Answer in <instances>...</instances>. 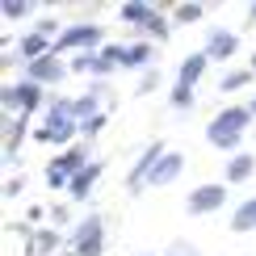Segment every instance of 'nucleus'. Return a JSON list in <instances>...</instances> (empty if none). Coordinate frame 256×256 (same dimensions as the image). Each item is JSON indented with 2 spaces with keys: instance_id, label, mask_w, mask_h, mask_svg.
Here are the masks:
<instances>
[{
  "instance_id": "aec40b11",
  "label": "nucleus",
  "mask_w": 256,
  "mask_h": 256,
  "mask_svg": "<svg viewBox=\"0 0 256 256\" xmlns=\"http://www.w3.org/2000/svg\"><path fill=\"white\" fill-rule=\"evenodd\" d=\"M55 248H59V231L55 227H38L34 236H30V248L26 252L30 256H46V252H55Z\"/></svg>"
},
{
  "instance_id": "7ed1b4c3",
  "label": "nucleus",
  "mask_w": 256,
  "mask_h": 256,
  "mask_svg": "<svg viewBox=\"0 0 256 256\" xmlns=\"http://www.w3.org/2000/svg\"><path fill=\"white\" fill-rule=\"evenodd\" d=\"M42 97H46V88L34 80H8L4 88H0V110H4V122L8 118H34L42 110Z\"/></svg>"
},
{
  "instance_id": "a211bd4d",
  "label": "nucleus",
  "mask_w": 256,
  "mask_h": 256,
  "mask_svg": "<svg viewBox=\"0 0 256 256\" xmlns=\"http://www.w3.org/2000/svg\"><path fill=\"white\" fill-rule=\"evenodd\" d=\"M152 55H156V46L147 38H138V42H126V68H134V72H147L152 68Z\"/></svg>"
},
{
  "instance_id": "72a5a7b5",
  "label": "nucleus",
  "mask_w": 256,
  "mask_h": 256,
  "mask_svg": "<svg viewBox=\"0 0 256 256\" xmlns=\"http://www.w3.org/2000/svg\"><path fill=\"white\" fill-rule=\"evenodd\" d=\"M248 110H252V114H256V97H252V101H248Z\"/></svg>"
},
{
  "instance_id": "412c9836",
  "label": "nucleus",
  "mask_w": 256,
  "mask_h": 256,
  "mask_svg": "<svg viewBox=\"0 0 256 256\" xmlns=\"http://www.w3.org/2000/svg\"><path fill=\"white\" fill-rule=\"evenodd\" d=\"M252 80H256L252 68H236V72H227V76L218 80V88H222V92H240V88H248Z\"/></svg>"
},
{
  "instance_id": "6ab92c4d",
  "label": "nucleus",
  "mask_w": 256,
  "mask_h": 256,
  "mask_svg": "<svg viewBox=\"0 0 256 256\" xmlns=\"http://www.w3.org/2000/svg\"><path fill=\"white\" fill-rule=\"evenodd\" d=\"M202 17H206V4L202 0H180V4H172V26H198Z\"/></svg>"
},
{
  "instance_id": "0eeeda50",
  "label": "nucleus",
  "mask_w": 256,
  "mask_h": 256,
  "mask_svg": "<svg viewBox=\"0 0 256 256\" xmlns=\"http://www.w3.org/2000/svg\"><path fill=\"white\" fill-rule=\"evenodd\" d=\"M227 189L231 185H214V180H206V185H194L185 194V214L189 218H206V214H218L222 206H227Z\"/></svg>"
},
{
  "instance_id": "9b49d317",
  "label": "nucleus",
  "mask_w": 256,
  "mask_h": 256,
  "mask_svg": "<svg viewBox=\"0 0 256 256\" xmlns=\"http://www.w3.org/2000/svg\"><path fill=\"white\" fill-rule=\"evenodd\" d=\"M180 172H185V152H168L156 164V172H152L147 185H152V189H168V185H176V180H180Z\"/></svg>"
},
{
  "instance_id": "f3484780",
  "label": "nucleus",
  "mask_w": 256,
  "mask_h": 256,
  "mask_svg": "<svg viewBox=\"0 0 256 256\" xmlns=\"http://www.w3.org/2000/svg\"><path fill=\"white\" fill-rule=\"evenodd\" d=\"M227 227L236 231V236H248V231H256V194H252L248 202H240V206H236V214L227 218Z\"/></svg>"
},
{
  "instance_id": "4be33fe9",
  "label": "nucleus",
  "mask_w": 256,
  "mask_h": 256,
  "mask_svg": "<svg viewBox=\"0 0 256 256\" xmlns=\"http://www.w3.org/2000/svg\"><path fill=\"white\" fill-rule=\"evenodd\" d=\"M68 185H72V172L59 164V160H50L46 164V189H55V194L63 189V194H68Z\"/></svg>"
},
{
  "instance_id": "f03ea898",
  "label": "nucleus",
  "mask_w": 256,
  "mask_h": 256,
  "mask_svg": "<svg viewBox=\"0 0 256 256\" xmlns=\"http://www.w3.org/2000/svg\"><path fill=\"white\" fill-rule=\"evenodd\" d=\"M76 134H80V122L72 118V97H55V101L46 105V114H42V122L34 126V143L63 147V152H68Z\"/></svg>"
},
{
  "instance_id": "2eb2a0df",
  "label": "nucleus",
  "mask_w": 256,
  "mask_h": 256,
  "mask_svg": "<svg viewBox=\"0 0 256 256\" xmlns=\"http://www.w3.org/2000/svg\"><path fill=\"white\" fill-rule=\"evenodd\" d=\"M50 50H55V42L42 38V34H34V30H30V34L17 42V59H21V68H26V63H34V59H42V55H50Z\"/></svg>"
},
{
  "instance_id": "f257e3e1",
  "label": "nucleus",
  "mask_w": 256,
  "mask_h": 256,
  "mask_svg": "<svg viewBox=\"0 0 256 256\" xmlns=\"http://www.w3.org/2000/svg\"><path fill=\"white\" fill-rule=\"evenodd\" d=\"M256 122V114L248 105H227V110H218L214 118L206 122V143L214 147V152H227V156H240V143H244V130Z\"/></svg>"
},
{
  "instance_id": "7c9ffc66",
  "label": "nucleus",
  "mask_w": 256,
  "mask_h": 256,
  "mask_svg": "<svg viewBox=\"0 0 256 256\" xmlns=\"http://www.w3.org/2000/svg\"><path fill=\"white\" fill-rule=\"evenodd\" d=\"M46 214H50V210H42V206H30V210H26V222H42Z\"/></svg>"
},
{
  "instance_id": "c756f323",
  "label": "nucleus",
  "mask_w": 256,
  "mask_h": 256,
  "mask_svg": "<svg viewBox=\"0 0 256 256\" xmlns=\"http://www.w3.org/2000/svg\"><path fill=\"white\" fill-rule=\"evenodd\" d=\"M21 189H26V180H21V176H8V180H4V198H8V202L21 198Z\"/></svg>"
},
{
  "instance_id": "393cba45",
  "label": "nucleus",
  "mask_w": 256,
  "mask_h": 256,
  "mask_svg": "<svg viewBox=\"0 0 256 256\" xmlns=\"http://www.w3.org/2000/svg\"><path fill=\"white\" fill-rule=\"evenodd\" d=\"M68 68H72V76H92L97 72V55H72Z\"/></svg>"
},
{
  "instance_id": "5701e85b",
  "label": "nucleus",
  "mask_w": 256,
  "mask_h": 256,
  "mask_svg": "<svg viewBox=\"0 0 256 256\" xmlns=\"http://www.w3.org/2000/svg\"><path fill=\"white\" fill-rule=\"evenodd\" d=\"M30 13H34L30 0H4V4H0V17H4V21H21V17H30Z\"/></svg>"
},
{
  "instance_id": "9d476101",
  "label": "nucleus",
  "mask_w": 256,
  "mask_h": 256,
  "mask_svg": "<svg viewBox=\"0 0 256 256\" xmlns=\"http://www.w3.org/2000/svg\"><path fill=\"white\" fill-rule=\"evenodd\" d=\"M101 172H105V160H92L84 172H76L72 176V185H68V202H88L92 198V189H97V180H101Z\"/></svg>"
},
{
  "instance_id": "423d86ee",
  "label": "nucleus",
  "mask_w": 256,
  "mask_h": 256,
  "mask_svg": "<svg viewBox=\"0 0 256 256\" xmlns=\"http://www.w3.org/2000/svg\"><path fill=\"white\" fill-rule=\"evenodd\" d=\"M72 256H101L105 252V218L101 214H84L76 227H72Z\"/></svg>"
},
{
  "instance_id": "1a4fd4ad",
  "label": "nucleus",
  "mask_w": 256,
  "mask_h": 256,
  "mask_svg": "<svg viewBox=\"0 0 256 256\" xmlns=\"http://www.w3.org/2000/svg\"><path fill=\"white\" fill-rule=\"evenodd\" d=\"M202 50H206L210 63H227V59H236V50H240V34H236V30L214 26L206 34V42H202Z\"/></svg>"
},
{
  "instance_id": "473e14b6",
  "label": "nucleus",
  "mask_w": 256,
  "mask_h": 256,
  "mask_svg": "<svg viewBox=\"0 0 256 256\" xmlns=\"http://www.w3.org/2000/svg\"><path fill=\"white\" fill-rule=\"evenodd\" d=\"M248 68H252V72H256V50H252V63H248Z\"/></svg>"
},
{
  "instance_id": "a878e982",
  "label": "nucleus",
  "mask_w": 256,
  "mask_h": 256,
  "mask_svg": "<svg viewBox=\"0 0 256 256\" xmlns=\"http://www.w3.org/2000/svg\"><path fill=\"white\" fill-rule=\"evenodd\" d=\"M160 80H164V76H160L156 68H147V72H143V80L134 84V97H152V92L160 88Z\"/></svg>"
},
{
  "instance_id": "20e7f679",
  "label": "nucleus",
  "mask_w": 256,
  "mask_h": 256,
  "mask_svg": "<svg viewBox=\"0 0 256 256\" xmlns=\"http://www.w3.org/2000/svg\"><path fill=\"white\" fill-rule=\"evenodd\" d=\"M105 46V26L101 21H76V26H68L55 42V55L68 59V55H97Z\"/></svg>"
},
{
  "instance_id": "39448f33",
  "label": "nucleus",
  "mask_w": 256,
  "mask_h": 256,
  "mask_svg": "<svg viewBox=\"0 0 256 256\" xmlns=\"http://www.w3.org/2000/svg\"><path fill=\"white\" fill-rule=\"evenodd\" d=\"M168 152H172V147L164 143V138H152V143L143 147V152H138V160L130 164V172H126V194L130 198H138L147 189V180H152V172H156V164L160 160H164Z\"/></svg>"
},
{
  "instance_id": "b1692460",
  "label": "nucleus",
  "mask_w": 256,
  "mask_h": 256,
  "mask_svg": "<svg viewBox=\"0 0 256 256\" xmlns=\"http://www.w3.org/2000/svg\"><path fill=\"white\" fill-rule=\"evenodd\" d=\"M194 88H180V84H172V88H168V105H172V110H180V114H185V110H194Z\"/></svg>"
},
{
  "instance_id": "bb28decb",
  "label": "nucleus",
  "mask_w": 256,
  "mask_h": 256,
  "mask_svg": "<svg viewBox=\"0 0 256 256\" xmlns=\"http://www.w3.org/2000/svg\"><path fill=\"white\" fill-rule=\"evenodd\" d=\"M164 256H202V248H198L194 240H185V236H180V240H172V244L164 248Z\"/></svg>"
},
{
  "instance_id": "dca6fc26",
  "label": "nucleus",
  "mask_w": 256,
  "mask_h": 256,
  "mask_svg": "<svg viewBox=\"0 0 256 256\" xmlns=\"http://www.w3.org/2000/svg\"><path fill=\"white\" fill-rule=\"evenodd\" d=\"M143 38L152 42V46H160V42L172 38V8H168V4H160V13L152 17V26L143 30Z\"/></svg>"
},
{
  "instance_id": "4468645a",
  "label": "nucleus",
  "mask_w": 256,
  "mask_h": 256,
  "mask_svg": "<svg viewBox=\"0 0 256 256\" xmlns=\"http://www.w3.org/2000/svg\"><path fill=\"white\" fill-rule=\"evenodd\" d=\"M252 176H256V156H252V152L227 156V168H222V185H248Z\"/></svg>"
},
{
  "instance_id": "f8f14e48",
  "label": "nucleus",
  "mask_w": 256,
  "mask_h": 256,
  "mask_svg": "<svg viewBox=\"0 0 256 256\" xmlns=\"http://www.w3.org/2000/svg\"><path fill=\"white\" fill-rule=\"evenodd\" d=\"M206 68H210V59H206V50H189L185 59H180V68H176V80L180 88H198V80L206 76Z\"/></svg>"
},
{
  "instance_id": "2f4dec72",
  "label": "nucleus",
  "mask_w": 256,
  "mask_h": 256,
  "mask_svg": "<svg viewBox=\"0 0 256 256\" xmlns=\"http://www.w3.org/2000/svg\"><path fill=\"white\" fill-rule=\"evenodd\" d=\"M248 21H256V0H252V4H248Z\"/></svg>"
},
{
  "instance_id": "ddd939ff",
  "label": "nucleus",
  "mask_w": 256,
  "mask_h": 256,
  "mask_svg": "<svg viewBox=\"0 0 256 256\" xmlns=\"http://www.w3.org/2000/svg\"><path fill=\"white\" fill-rule=\"evenodd\" d=\"M156 13H160V4H147V0H126V4H118V21L122 26H134L138 34L152 26Z\"/></svg>"
},
{
  "instance_id": "cd10ccee",
  "label": "nucleus",
  "mask_w": 256,
  "mask_h": 256,
  "mask_svg": "<svg viewBox=\"0 0 256 256\" xmlns=\"http://www.w3.org/2000/svg\"><path fill=\"white\" fill-rule=\"evenodd\" d=\"M110 118H114V114H101V118H92V122H84V126H80V143H84V138H92V134H101L105 126H110Z\"/></svg>"
},
{
  "instance_id": "6e6552de",
  "label": "nucleus",
  "mask_w": 256,
  "mask_h": 256,
  "mask_svg": "<svg viewBox=\"0 0 256 256\" xmlns=\"http://www.w3.org/2000/svg\"><path fill=\"white\" fill-rule=\"evenodd\" d=\"M26 80H34V84H42V88H55V84H63L72 76V68H68V59H59L55 50L50 55H42V59H34V63H26Z\"/></svg>"
},
{
  "instance_id": "c85d7f7f",
  "label": "nucleus",
  "mask_w": 256,
  "mask_h": 256,
  "mask_svg": "<svg viewBox=\"0 0 256 256\" xmlns=\"http://www.w3.org/2000/svg\"><path fill=\"white\" fill-rule=\"evenodd\" d=\"M63 222H72V210H68V206H50V227L59 231Z\"/></svg>"
}]
</instances>
